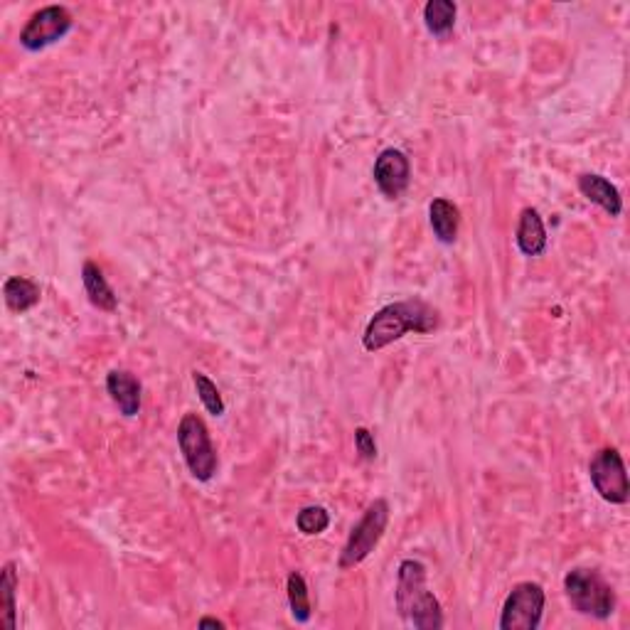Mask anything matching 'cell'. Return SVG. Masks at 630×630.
<instances>
[{
	"label": "cell",
	"mask_w": 630,
	"mask_h": 630,
	"mask_svg": "<svg viewBox=\"0 0 630 630\" xmlns=\"http://www.w3.org/2000/svg\"><path fill=\"white\" fill-rule=\"evenodd\" d=\"M441 325V315L434 306H429L421 298L414 301H399L389 303V306L379 308L367 323L365 335H362V345L367 352L384 350L387 345L402 340L407 333H434Z\"/></svg>",
	"instance_id": "6da1fadb"
},
{
	"label": "cell",
	"mask_w": 630,
	"mask_h": 630,
	"mask_svg": "<svg viewBox=\"0 0 630 630\" xmlns=\"http://www.w3.org/2000/svg\"><path fill=\"white\" fill-rule=\"evenodd\" d=\"M397 608L416 630H441V603L426 589V567L416 559H404L397 571Z\"/></svg>",
	"instance_id": "7a4b0ae2"
},
{
	"label": "cell",
	"mask_w": 630,
	"mask_h": 630,
	"mask_svg": "<svg viewBox=\"0 0 630 630\" xmlns=\"http://www.w3.org/2000/svg\"><path fill=\"white\" fill-rule=\"evenodd\" d=\"M567 599L581 616H591L596 621H606L616 611V594L611 584L596 569H571L564 576Z\"/></svg>",
	"instance_id": "3957f363"
},
{
	"label": "cell",
	"mask_w": 630,
	"mask_h": 630,
	"mask_svg": "<svg viewBox=\"0 0 630 630\" xmlns=\"http://www.w3.org/2000/svg\"><path fill=\"white\" fill-rule=\"evenodd\" d=\"M178 446L185 463H188L192 478L200 480V483H207V480L215 478L220 461H217V451L212 446L210 431H207V424L202 421L200 414H192L190 411V414H185L180 419Z\"/></svg>",
	"instance_id": "277c9868"
},
{
	"label": "cell",
	"mask_w": 630,
	"mask_h": 630,
	"mask_svg": "<svg viewBox=\"0 0 630 630\" xmlns=\"http://www.w3.org/2000/svg\"><path fill=\"white\" fill-rule=\"evenodd\" d=\"M387 525H389V503L384 498H379L367 507L362 520L352 527L343 552H340L338 567L352 569V567H357V564L365 562V559L375 552L377 544L382 542L384 532H387Z\"/></svg>",
	"instance_id": "5b68a950"
},
{
	"label": "cell",
	"mask_w": 630,
	"mask_h": 630,
	"mask_svg": "<svg viewBox=\"0 0 630 630\" xmlns=\"http://www.w3.org/2000/svg\"><path fill=\"white\" fill-rule=\"evenodd\" d=\"M544 603L547 594L535 581L512 586L500 613V630H537L544 616Z\"/></svg>",
	"instance_id": "8992f818"
},
{
	"label": "cell",
	"mask_w": 630,
	"mask_h": 630,
	"mask_svg": "<svg viewBox=\"0 0 630 630\" xmlns=\"http://www.w3.org/2000/svg\"><path fill=\"white\" fill-rule=\"evenodd\" d=\"M589 478L596 493L611 505H626L630 498V480L626 463L616 448H601L589 461Z\"/></svg>",
	"instance_id": "52a82bcc"
},
{
	"label": "cell",
	"mask_w": 630,
	"mask_h": 630,
	"mask_svg": "<svg viewBox=\"0 0 630 630\" xmlns=\"http://www.w3.org/2000/svg\"><path fill=\"white\" fill-rule=\"evenodd\" d=\"M72 25V13L64 5H47L28 20V25L20 32V45L28 52H40L62 40L72 30Z\"/></svg>",
	"instance_id": "ba28073f"
},
{
	"label": "cell",
	"mask_w": 630,
	"mask_h": 630,
	"mask_svg": "<svg viewBox=\"0 0 630 630\" xmlns=\"http://www.w3.org/2000/svg\"><path fill=\"white\" fill-rule=\"evenodd\" d=\"M372 178L387 200H399L411 183V163L407 153L399 148H387L379 153L375 168H372Z\"/></svg>",
	"instance_id": "9c48e42d"
},
{
	"label": "cell",
	"mask_w": 630,
	"mask_h": 630,
	"mask_svg": "<svg viewBox=\"0 0 630 630\" xmlns=\"http://www.w3.org/2000/svg\"><path fill=\"white\" fill-rule=\"evenodd\" d=\"M106 392H109L111 402L119 407V411L126 419L138 416V411H141L143 387L136 375H131V372L126 370L109 372V375H106Z\"/></svg>",
	"instance_id": "30bf717a"
},
{
	"label": "cell",
	"mask_w": 630,
	"mask_h": 630,
	"mask_svg": "<svg viewBox=\"0 0 630 630\" xmlns=\"http://www.w3.org/2000/svg\"><path fill=\"white\" fill-rule=\"evenodd\" d=\"M579 192L591 202V205H599L603 212H608L611 217H621L623 212V197L621 190L611 183L608 178H603L599 173H584L576 180Z\"/></svg>",
	"instance_id": "8fae6325"
},
{
	"label": "cell",
	"mask_w": 630,
	"mask_h": 630,
	"mask_svg": "<svg viewBox=\"0 0 630 630\" xmlns=\"http://www.w3.org/2000/svg\"><path fill=\"white\" fill-rule=\"evenodd\" d=\"M517 249L525 256H542L547 249V229L535 207H525L520 212V224L515 234Z\"/></svg>",
	"instance_id": "7c38bea8"
},
{
	"label": "cell",
	"mask_w": 630,
	"mask_h": 630,
	"mask_svg": "<svg viewBox=\"0 0 630 630\" xmlns=\"http://www.w3.org/2000/svg\"><path fill=\"white\" fill-rule=\"evenodd\" d=\"M82 284L84 291H87L89 303H92L94 308H99V311L104 313H114L116 308H119V298H116L114 288L109 286V281H106L99 264L87 261V264L82 266Z\"/></svg>",
	"instance_id": "4fadbf2b"
},
{
	"label": "cell",
	"mask_w": 630,
	"mask_h": 630,
	"mask_svg": "<svg viewBox=\"0 0 630 630\" xmlns=\"http://www.w3.org/2000/svg\"><path fill=\"white\" fill-rule=\"evenodd\" d=\"M429 222L441 244H453L458 239V227H461V210L446 197H436L429 205Z\"/></svg>",
	"instance_id": "5bb4252c"
},
{
	"label": "cell",
	"mask_w": 630,
	"mask_h": 630,
	"mask_svg": "<svg viewBox=\"0 0 630 630\" xmlns=\"http://www.w3.org/2000/svg\"><path fill=\"white\" fill-rule=\"evenodd\" d=\"M3 296H5V306L15 313H28L30 308H35L40 303V286L32 279H25V276H10L3 284Z\"/></svg>",
	"instance_id": "9a60e30c"
},
{
	"label": "cell",
	"mask_w": 630,
	"mask_h": 630,
	"mask_svg": "<svg viewBox=\"0 0 630 630\" xmlns=\"http://www.w3.org/2000/svg\"><path fill=\"white\" fill-rule=\"evenodd\" d=\"M456 15H458V5L453 0H429L424 5V23L426 30L434 37H441L446 40L451 35L453 28H456Z\"/></svg>",
	"instance_id": "2e32d148"
},
{
	"label": "cell",
	"mask_w": 630,
	"mask_h": 630,
	"mask_svg": "<svg viewBox=\"0 0 630 630\" xmlns=\"http://www.w3.org/2000/svg\"><path fill=\"white\" fill-rule=\"evenodd\" d=\"M18 571L15 562H8L0 571V626L5 630H15V618H18Z\"/></svg>",
	"instance_id": "e0dca14e"
},
{
	"label": "cell",
	"mask_w": 630,
	"mask_h": 630,
	"mask_svg": "<svg viewBox=\"0 0 630 630\" xmlns=\"http://www.w3.org/2000/svg\"><path fill=\"white\" fill-rule=\"evenodd\" d=\"M286 591H288V606H291V616L296 618L298 623H308L313 616L311 608V596H308V584L303 579L301 571H291L286 581Z\"/></svg>",
	"instance_id": "ac0fdd59"
},
{
	"label": "cell",
	"mask_w": 630,
	"mask_h": 630,
	"mask_svg": "<svg viewBox=\"0 0 630 630\" xmlns=\"http://www.w3.org/2000/svg\"><path fill=\"white\" fill-rule=\"evenodd\" d=\"M192 382H195L197 397H200L202 407L210 411L212 416H222L224 414V399L217 389V384L212 382L205 372H192Z\"/></svg>",
	"instance_id": "d6986e66"
},
{
	"label": "cell",
	"mask_w": 630,
	"mask_h": 630,
	"mask_svg": "<svg viewBox=\"0 0 630 630\" xmlns=\"http://www.w3.org/2000/svg\"><path fill=\"white\" fill-rule=\"evenodd\" d=\"M330 525V512L320 505H311V507H303L301 512L296 515V527L301 535L313 537V535H323Z\"/></svg>",
	"instance_id": "ffe728a7"
},
{
	"label": "cell",
	"mask_w": 630,
	"mask_h": 630,
	"mask_svg": "<svg viewBox=\"0 0 630 630\" xmlns=\"http://www.w3.org/2000/svg\"><path fill=\"white\" fill-rule=\"evenodd\" d=\"M355 448H357V453H360L362 461H375L377 443H375V436H372L370 429H365V426H357L355 429Z\"/></svg>",
	"instance_id": "44dd1931"
},
{
	"label": "cell",
	"mask_w": 630,
	"mask_h": 630,
	"mask_svg": "<svg viewBox=\"0 0 630 630\" xmlns=\"http://www.w3.org/2000/svg\"><path fill=\"white\" fill-rule=\"evenodd\" d=\"M197 628H200V630H205V628H220V630H224L227 626H224V621H220V618H200V621H197Z\"/></svg>",
	"instance_id": "7402d4cb"
}]
</instances>
